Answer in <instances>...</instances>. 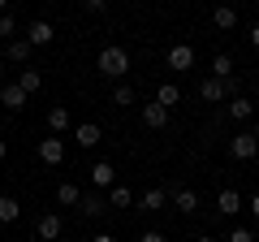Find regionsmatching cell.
<instances>
[{
    "mask_svg": "<svg viewBox=\"0 0 259 242\" xmlns=\"http://www.w3.org/2000/svg\"><path fill=\"white\" fill-rule=\"evenodd\" d=\"M212 22H216V30H233V26H238V9H229V5H221V9L212 13Z\"/></svg>",
    "mask_w": 259,
    "mask_h": 242,
    "instance_id": "cell-21",
    "label": "cell"
},
{
    "mask_svg": "<svg viewBox=\"0 0 259 242\" xmlns=\"http://www.w3.org/2000/svg\"><path fill=\"white\" fill-rule=\"evenodd\" d=\"M78 212H82V216H91V221H95V216H104V212H108V204H104L100 195H82V204H78Z\"/></svg>",
    "mask_w": 259,
    "mask_h": 242,
    "instance_id": "cell-19",
    "label": "cell"
},
{
    "mask_svg": "<svg viewBox=\"0 0 259 242\" xmlns=\"http://www.w3.org/2000/svg\"><path fill=\"white\" fill-rule=\"evenodd\" d=\"M22 242H39V238H22Z\"/></svg>",
    "mask_w": 259,
    "mask_h": 242,
    "instance_id": "cell-38",
    "label": "cell"
},
{
    "mask_svg": "<svg viewBox=\"0 0 259 242\" xmlns=\"http://www.w3.org/2000/svg\"><path fill=\"white\" fill-rule=\"evenodd\" d=\"M56 204L61 208H78L82 204V190H78L74 182H61V186H56Z\"/></svg>",
    "mask_w": 259,
    "mask_h": 242,
    "instance_id": "cell-15",
    "label": "cell"
},
{
    "mask_svg": "<svg viewBox=\"0 0 259 242\" xmlns=\"http://www.w3.org/2000/svg\"><path fill=\"white\" fill-rule=\"evenodd\" d=\"M61 229H65L61 212H44V216H39V242H56V238H61Z\"/></svg>",
    "mask_w": 259,
    "mask_h": 242,
    "instance_id": "cell-10",
    "label": "cell"
},
{
    "mask_svg": "<svg viewBox=\"0 0 259 242\" xmlns=\"http://www.w3.org/2000/svg\"><path fill=\"white\" fill-rule=\"evenodd\" d=\"M26 100H30V95L22 91L18 83H5V87H0V104H5V108H9V112H18V108H26Z\"/></svg>",
    "mask_w": 259,
    "mask_h": 242,
    "instance_id": "cell-8",
    "label": "cell"
},
{
    "mask_svg": "<svg viewBox=\"0 0 259 242\" xmlns=\"http://www.w3.org/2000/svg\"><path fill=\"white\" fill-rule=\"evenodd\" d=\"M91 182H95V190H112V186H117V169H112L108 160H95Z\"/></svg>",
    "mask_w": 259,
    "mask_h": 242,
    "instance_id": "cell-7",
    "label": "cell"
},
{
    "mask_svg": "<svg viewBox=\"0 0 259 242\" xmlns=\"http://www.w3.org/2000/svg\"><path fill=\"white\" fill-rule=\"evenodd\" d=\"M39 160L44 165H65V139H44L39 143Z\"/></svg>",
    "mask_w": 259,
    "mask_h": 242,
    "instance_id": "cell-11",
    "label": "cell"
},
{
    "mask_svg": "<svg viewBox=\"0 0 259 242\" xmlns=\"http://www.w3.org/2000/svg\"><path fill=\"white\" fill-rule=\"evenodd\" d=\"M212 78H216V83L233 78V56H229V52H216V56H212Z\"/></svg>",
    "mask_w": 259,
    "mask_h": 242,
    "instance_id": "cell-16",
    "label": "cell"
},
{
    "mask_svg": "<svg viewBox=\"0 0 259 242\" xmlns=\"http://www.w3.org/2000/svg\"><path fill=\"white\" fill-rule=\"evenodd\" d=\"M0 83H5V61H0Z\"/></svg>",
    "mask_w": 259,
    "mask_h": 242,
    "instance_id": "cell-37",
    "label": "cell"
},
{
    "mask_svg": "<svg viewBox=\"0 0 259 242\" xmlns=\"http://www.w3.org/2000/svg\"><path fill=\"white\" fill-rule=\"evenodd\" d=\"M177 100H182V91H177V83H160V91H156V104H164V108H173Z\"/></svg>",
    "mask_w": 259,
    "mask_h": 242,
    "instance_id": "cell-24",
    "label": "cell"
},
{
    "mask_svg": "<svg viewBox=\"0 0 259 242\" xmlns=\"http://www.w3.org/2000/svg\"><path fill=\"white\" fill-rule=\"evenodd\" d=\"M164 204H168V195L160 186H151L147 195H143V212H164Z\"/></svg>",
    "mask_w": 259,
    "mask_h": 242,
    "instance_id": "cell-20",
    "label": "cell"
},
{
    "mask_svg": "<svg viewBox=\"0 0 259 242\" xmlns=\"http://www.w3.org/2000/svg\"><path fill=\"white\" fill-rule=\"evenodd\" d=\"M74 143H78V147H87V151H91L95 143H104V130L95 126V121H82V126H74Z\"/></svg>",
    "mask_w": 259,
    "mask_h": 242,
    "instance_id": "cell-5",
    "label": "cell"
},
{
    "mask_svg": "<svg viewBox=\"0 0 259 242\" xmlns=\"http://www.w3.org/2000/svg\"><path fill=\"white\" fill-rule=\"evenodd\" d=\"M143 126H147V130H164V126H168V108L156 104V100L143 104Z\"/></svg>",
    "mask_w": 259,
    "mask_h": 242,
    "instance_id": "cell-6",
    "label": "cell"
},
{
    "mask_svg": "<svg viewBox=\"0 0 259 242\" xmlns=\"http://www.w3.org/2000/svg\"><path fill=\"white\" fill-rule=\"evenodd\" d=\"M139 242H164V233H156V229H147V233H143Z\"/></svg>",
    "mask_w": 259,
    "mask_h": 242,
    "instance_id": "cell-30",
    "label": "cell"
},
{
    "mask_svg": "<svg viewBox=\"0 0 259 242\" xmlns=\"http://www.w3.org/2000/svg\"><path fill=\"white\" fill-rule=\"evenodd\" d=\"M18 87H22L26 95H35L39 87H44V74H39V69H22V74H18Z\"/></svg>",
    "mask_w": 259,
    "mask_h": 242,
    "instance_id": "cell-22",
    "label": "cell"
},
{
    "mask_svg": "<svg viewBox=\"0 0 259 242\" xmlns=\"http://www.w3.org/2000/svg\"><path fill=\"white\" fill-rule=\"evenodd\" d=\"M82 9H87V13H91V18H100V13H104V9H108V5H104V0H87Z\"/></svg>",
    "mask_w": 259,
    "mask_h": 242,
    "instance_id": "cell-29",
    "label": "cell"
},
{
    "mask_svg": "<svg viewBox=\"0 0 259 242\" xmlns=\"http://www.w3.org/2000/svg\"><path fill=\"white\" fill-rule=\"evenodd\" d=\"M194 242H221V238H207V233H199V238H194Z\"/></svg>",
    "mask_w": 259,
    "mask_h": 242,
    "instance_id": "cell-35",
    "label": "cell"
},
{
    "mask_svg": "<svg viewBox=\"0 0 259 242\" xmlns=\"http://www.w3.org/2000/svg\"><path fill=\"white\" fill-rule=\"evenodd\" d=\"M229 156H233V160H255V156H259V139H255L250 130L233 134V139H229Z\"/></svg>",
    "mask_w": 259,
    "mask_h": 242,
    "instance_id": "cell-2",
    "label": "cell"
},
{
    "mask_svg": "<svg viewBox=\"0 0 259 242\" xmlns=\"http://www.w3.org/2000/svg\"><path fill=\"white\" fill-rule=\"evenodd\" d=\"M229 117H233V121H250V117H255V104H250L246 95H238V100L229 104Z\"/></svg>",
    "mask_w": 259,
    "mask_h": 242,
    "instance_id": "cell-23",
    "label": "cell"
},
{
    "mask_svg": "<svg viewBox=\"0 0 259 242\" xmlns=\"http://www.w3.org/2000/svg\"><path fill=\"white\" fill-rule=\"evenodd\" d=\"M52 39H56L52 22H44V18H39V22H30V26H26V44H30V48H48Z\"/></svg>",
    "mask_w": 259,
    "mask_h": 242,
    "instance_id": "cell-3",
    "label": "cell"
},
{
    "mask_svg": "<svg viewBox=\"0 0 259 242\" xmlns=\"http://www.w3.org/2000/svg\"><path fill=\"white\" fill-rule=\"evenodd\" d=\"M108 204L112 208H130V204H134V199H130V186H121V182H117V186L108 190Z\"/></svg>",
    "mask_w": 259,
    "mask_h": 242,
    "instance_id": "cell-25",
    "label": "cell"
},
{
    "mask_svg": "<svg viewBox=\"0 0 259 242\" xmlns=\"http://www.w3.org/2000/svg\"><path fill=\"white\" fill-rule=\"evenodd\" d=\"M48 126H52V130H56V139H61V134L69 130V126H74V117H69V108H65V104H56V108H48Z\"/></svg>",
    "mask_w": 259,
    "mask_h": 242,
    "instance_id": "cell-12",
    "label": "cell"
},
{
    "mask_svg": "<svg viewBox=\"0 0 259 242\" xmlns=\"http://www.w3.org/2000/svg\"><path fill=\"white\" fill-rule=\"evenodd\" d=\"M5 156H9V143H5V139H0V160H5Z\"/></svg>",
    "mask_w": 259,
    "mask_h": 242,
    "instance_id": "cell-34",
    "label": "cell"
},
{
    "mask_svg": "<svg viewBox=\"0 0 259 242\" xmlns=\"http://www.w3.org/2000/svg\"><path fill=\"white\" fill-rule=\"evenodd\" d=\"M216 208H221L225 216H238V212H246V199H242L238 190H229V186H225L221 195H216Z\"/></svg>",
    "mask_w": 259,
    "mask_h": 242,
    "instance_id": "cell-9",
    "label": "cell"
},
{
    "mask_svg": "<svg viewBox=\"0 0 259 242\" xmlns=\"http://www.w3.org/2000/svg\"><path fill=\"white\" fill-rule=\"evenodd\" d=\"M173 208H177V212H182V216L199 212V195H194L190 186H182V190H177V195H173Z\"/></svg>",
    "mask_w": 259,
    "mask_h": 242,
    "instance_id": "cell-14",
    "label": "cell"
},
{
    "mask_svg": "<svg viewBox=\"0 0 259 242\" xmlns=\"http://www.w3.org/2000/svg\"><path fill=\"white\" fill-rule=\"evenodd\" d=\"M168 69H177V74H182V69H194V48L190 44H173L168 48Z\"/></svg>",
    "mask_w": 259,
    "mask_h": 242,
    "instance_id": "cell-4",
    "label": "cell"
},
{
    "mask_svg": "<svg viewBox=\"0 0 259 242\" xmlns=\"http://www.w3.org/2000/svg\"><path fill=\"white\" fill-rule=\"evenodd\" d=\"M225 242H255V233H250V229H229Z\"/></svg>",
    "mask_w": 259,
    "mask_h": 242,
    "instance_id": "cell-28",
    "label": "cell"
},
{
    "mask_svg": "<svg viewBox=\"0 0 259 242\" xmlns=\"http://www.w3.org/2000/svg\"><path fill=\"white\" fill-rule=\"evenodd\" d=\"M246 212H250V216H255V221H259V195H255V199H250V204H246Z\"/></svg>",
    "mask_w": 259,
    "mask_h": 242,
    "instance_id": "cell-31",
    "label": "cell"
},
{
    "mask_svg": "<svg viewBox=\"0 0 259 242\" xmlns=\"http://www.w3.org/2000/svg\"><path fill=\"white\" fill-rule=\"evenodd\" d=\"M13 30H18V22H13V13H5V18H0V44H5V48H9Z\"/></svg>",
    "mask_w": 259,
    "mask_h": 242,
    "instance_id": "cell-26",
    "label": "cell"
},
{
    "mask_svg": "<svg viewBox=\"0 0 259 242\" xmlns=\"http://www.w3.org/2000/svg\"><path fill=\"white\" fill-rule=\"evenodd\" d=\"M250 48H259V26H250Z\"/></svg>",
    "mask_w": 259,
    "mask_h": 242,
    "instance_id": "cell-33",
    "label": "cell"
},
{
    "mask_svg": "<svg viewBox=\"0 0 259 242\" xmlns=\"http://www.w3.org/2000/svg\"><path fill=\"white\" fill-rule=\"evenodd\" d=\"M95 69H100L104 78H125L130 74V52H125V48H117V44H108L100 52V61H95Z\"/></svg>",
    "mask_w": 259,
    "mask_h": 242,
    "instance_id": "cell-1",
    "label": "cell"
},
{
    "mask_svg": "<svg viewBox=\"0 0 259 242\" xmlns=\"http://www.w3.org/2000/svg\"><path fill=\"white\" fill-rule=\"evenodd\" d=\"M112 104H121V108H130V104H134V91H130V87H117V91H112Z\"/></svg>",
    "mask_w": 259,
    "mask_h": 242,
    "instance_id": "cell-27",
    "label": "cell"
},
{
    "mask_svg": "<svg viewBox=\"0 0 259 242\" xmlns=\"http://www.w3.org/2000/svg\"><path fill=\"white\" fill-rule=\"evenodd\" d=\"M91 242H117V238H112V233H95Z\"/></svg>",
    "mask_w": 259,
    "mask_h": 242,
    "instance_id": "cell-32",
    "label": "cell"
},
{
    "mask_svg": "<svg viewBox=\"0 0 259 242\" xmlns=\"http://www.w3.org/2000/svg\"><path fill=\"white\" fill-rule=\"evenodd\" d=\"M199 100H207V104L225 100V83H216V78H203V83H199Z\"/></svg>",
    "mask_w": 259,
    "mask_h": 242,
    "instance_id": "cell-18",
    "label": "cell"
},
{
    "mask_svg": "<svg viewBox=\"0 0 259 242\" xmlns=\"http://www.w3.org/2000/svg\"><path fill=\"white\" fill-rule=\"evenodd\" d=\"M18 216H22V204L13 195H0V225H13Z\"/></svg>",
    "mask_w": 259,
    "mask_h": 242,
    "instance_id": "cell-17",
    "label": "cell"
},
{
    "mask_svg": "<svg viewBox=\"0 0 259 242\" xmlns=\"http://www.w3.org/2000/svg\"><path fill=\"white\" fill-rule=\"evenodd\" d=\"M250 134H255V139H259V117H255V130H250Z\"/></svg>",
    "mask_w": 259,
    "mask_h": 242,
    "instance_id": "cell-36",
    "label": "cell"
},
{
    "mask_svg": "<svg viewBox=\"0 0 259 242\" xmlns=\"http://www.w3.org/2000/svg\"><path fill=\"white\" fill-rule=\"evenodd\" d=\"M30 52H35V48H30L26 39H9V48H5V61H13V65H26Z\"/></svg>",
    "mask_w": 259,
    "mask_h": 242,
    "instance_id": "cell-13",
    "label": "cell"
}]
</instances>
